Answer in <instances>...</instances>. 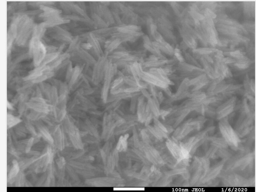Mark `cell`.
Returning a JSON list of instances; mask_svg holds the SVG:
<instances>
[{"label":"cell","instance_id":"1","mask_svg":"<svg viewBox=\"0 0 256 192\" xmlns=\"http://www.w3.org/2000/svg\"><path fill=\"white\" fill-rule=\"evenodd\" d=\"M236 100L235 97L232 98L219 107L217 111L219 118H222L232 113L235 106Z\"/></svg>","mask_w":256,"mask_h":192},{"label":"cell","instance_id":"2","mask_svg":"<svg viewBox=\"0 0 256 192\" xmlns=\"http://www.w3.org/2000/svg\"><path fill=\"white\" fill-rule=\"evenodd\" d=\"M240 60L236 64V65L240 68L244 69L249 67V63L247 59L243 57L240 59Z\"/></svg>","mask_w":256,"mask_h":192},{"label":"cell","instance_id":"3","mask_svg":"<svg viewBox=\"0 0 256 192\" xmlns=\"http://www.w3.org/2000/svg\"><path fill=\"white\" fill-rule=\"evenodd\" d=\"M13 166L11 171L9 177L10 178H13L17 174L19 171V167L17 161L14 160L13 162Z\"/></svg>","mask_w":256,"mask_h":192},{"label":"cell","instance_id":"4","mask_svg":"<svg viewBox=\"0 0 256 192\" xmlns=\"http://www.w3.org/2000/svg\"><path fill=\"white\" fill-rule=\"evenodd\" d=\"M10 119H9L8 118V120L7 121V124L9 126L11 127L14 125L19 121L18 119V120L17 119L12 117H11Z\"/></svg>","mask_w":256,"mask_h":192},{"label":"cell","instance_id":"5","mask_svg":"<svg viewBox=\"0 0 256 192\" xmlns=\"http://www.w3.org/2000/svg\"><path fill=\"white\" fill-rule=\"evenodd\" d=\"M230 55L232 56L235 57L238 59H240L243 57V56L239 50H236L230 53Z\"/></svg>","mask_w":256,"mask_h":192},{"label":"cell","instance_id":"6","mask_svg":"<svg viewBox=\"0 0 256 192\" xmlns=\"http://www.w3.org/2000/svg\"><path fill=\"white\" fill-rule=\"evenodd\" d=\"M139 90V88L137 87H132L130 88H126L124 90V92L129 93H134L138 92Z\"/></svg>","mask_w":256,"mask_h":192},{"label":"cell","instance_id":"7","mask_svg":"<svg viewBox=\"0 0 256 192\" xmlns=\"http://www.w3.org/2000/svg\"><path fill=\"white\" fill-rule=\"evenodd\" d=\"M135 104L136 99L135 97H133V98L132 99V101H131V110L132 111H134L135 110Z\"/></svg>","mask_w":256,"mask_h":192},{"label":"cell","instance_id":"8","mask_svg":"<svg viewBox=\"0 0 256 192\" xmlns=\"http://www.w3.org/2000/svg\"><path fill=\"white\" fill-rule=\"evenodd\" d=\"M223 61L226 63H231L233 62H235L234 59L230 58H225L223 59Z\"/></svg>","mask_w":256,"mask_h":192},{"label":"cell","instance_id":"9","mask_svg":"<svg viewBox=\"0 0 256 192\" xmlns=\"http://www.w3.org/2000/svg\"><path fill=\"white\" fill-rule=\"evenodd\" d=\"M129 136V135L128 134H126L125 135L124 137H123V140H127V139L128 138Z\"/></svg>","mask_w":256,"mask_h":192}]
</instances>
